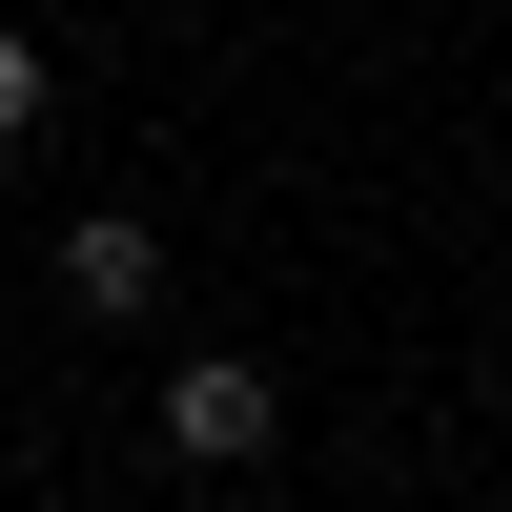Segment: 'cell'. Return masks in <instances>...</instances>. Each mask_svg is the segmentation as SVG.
<instances>
[{
    "label": "cell",
    "instance_id": "6da1fadb",
    "mask_svg": "<svg viewBox=\"0 0 512 512\" xmlns=\"http://www.w3.org/2000/svg\"><path fill=\"white\" fill-rule=\"evenodd\" d=\"M164 451H185V472H267V451H287L267 349H185V369H164Z\"/></svg>",
    "mask_w": 512,
    "mask_h": 512
},
{
    "label": "cell",
    "instance_id": "7a4b0ae2",
    "mask_svg": "<svg viewBox=\"0 0 512 512\" xmlns=\"http://www.w3.org/2000/svg\"><path fill=\"white\" fill-rule=\"evenodd\" d=\"M41 267H62V308H82V328H164V226H144V205H82Z\"/></svg>",
    "mask_w": 512,
    "mask_h": 512
},
{
    "label": "cell",
    "instance_id": "3957f363",
    "mask_svg": "<svg viewBox=\"0 0 512 512\" xmlns=\"http://www.w3.org/2000/svg\"><path fill=\"white\" fill-rule=\"evenodd\" d=\"M41 103H62V62H41L21 21H0V144H41Z\"/></svg>",
    "mask_w": 512,
    "mask_h": 512
}]
</instances>
